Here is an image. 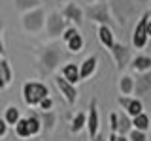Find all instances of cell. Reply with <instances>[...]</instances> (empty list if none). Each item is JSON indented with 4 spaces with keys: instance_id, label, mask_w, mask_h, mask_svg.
I'll return each instance as SVG.
<instances>
[{
    "instance_id": "obj_1",
    "label": "cell",
    "mask_w": 151,
    "mask_h": 141,
    "mask_svg": "<svg viewBox=\"0 0 151 141\" xmlns=\"http://www.w3.org/2000/svg\"><path fill=\"white\" fill-rule=\"evenodd\" d=\"M47 94H49V90L44 83H27L23 87V100L28 105H38Z\"/></svg>"
},
{
    "instance_id": "obj_2",
    "label": "cell",
    "mask_w": 151,
    "mask_h": 141,
    "mask_svg": "<svg viewBox=\"0 0 151 141\" xmlns=\"http://www.w3.org/2000/svg\"><path fill=\"white\" fill-rule=\"evenodd\" d=\"M145 25H147V15H144V17L140 19V23L136 25L134 36H132V43H134L136 49H142V47H145V43H147V40H149L147 32H145Z\"/></svg>"
},
{
    "instance_id": "obj_3",
    "label": "cell",
    "mask_w": 151,
    "mask_h": 141,
    "mask_svg": "<svg viewBox=\"0 0 151 141\" xmlns=\"http://www.w3.org/2000/svg\"><path fill=\"white\" fill-rule=\"evenodd\" d=\"M100 130V122H98V113H96V102H91L89 105V117H87V132L89 137H94Z\"/></svg>"
},
{
    "instance_id": "obj_4",
    "label": "cell",
    "mask_w": 151,
    "mask_h": 141,
    "mask_svg": "<svg viewBox=\"0 0 151 141\" xmlns=\"http://www.w3.org/2000/svg\"><path fill=\"white\" fill-rule=\"evenodd\" d=\"M55 81H57V85H59L60 92L64 94V98H66V100H68L70 103H72V102H76V98H78V92H76L74 85L70 83V81H66V79L63 77V75H59V77H55Z\"/></svg>"
},
{
    "instance_id": "obj_5",
    "label": "cell",
    "mask_w": 151,
    "mask_h": 141,
    "mask_svg": "<svg viewBox=\"0 0 151 141\" xmlns=\"http://www.w3.org/2000/svg\"><path fill=\"white\" fill-rule=\"evenodd\" d=\"M121 105L125 107V113L129 117H136L138 113L144 111V105H142L140 100H130V98H121Z\"/></svg>"
},
{
    "instance_id": "obj_6",
    "label": "cell",
    "mask_w": 151,
    "mask_h": 141,
    "mask_svg": "<svg viewBox=\"0 0 151 141\" xmlns=\"http://www.w3.org/2000/svg\"><path fill=\"white\" fill-rule=\"evenodd\" d=\"M12 83V68L4 58H0V88H6Z\"/></svg>"
},
{
    "instance_id": "obj_7",
    "label": "cell",
    "mask_w": 151,
    "mask_h": 141,
    "mask_svg": "<svg viewBox=\"0 0 151 141\" xmlns=\"http://www.w3.org/2000/svg\"><path fill=\"white\" fill-rule=\"evenodd\" d=\"M94 70H96V56H89L79 68V79H87L89 75H93Z\"/></svg>"
},
{
    "instance_id": "obj_8",
    "label": "cell",
    "mask_w": 151,
    "mask_h": 141,
    "mask_svg": "<svg viewBox=\"0 0 151 141\" xmlns=\"http://www.w3.org/2000/svg\"><path fill=\"white\" fill-rule=\"evenodd\" d=\"M98 40H100V43L104 47H113V43H115V40H113V34H111V30L108 28L106 25H102L100 28H98Z\"/></svg>"
},
{
    "instance_id": "obj_9",
    "label": "cell",
    "mask_w": 151,
    "mask_h": 141,
    "mask_svg": "<svg viewBox=\"0 0 151 141\" xmlns=\"http://www.w3.org/2000/svg\"><path fill=\"white\" fill-rule=\"evenodd\" d=\"M63 77L66 81H70L72 85H76L79 81V68L76 64H66L63 68Z\"/></svg>"
},
{
    "instance_id": "obj_10",
    "label": "cell",
    "mask_w": 151,
    "mask_h": 141,
    "mask_svg": "<svg viewBox=\"0 0 151 141\" xmlns=\"http://www.w3.org/2000/svg\"><path fill=\"white\" fill-rule=\"evenodd\" d=\"M113 55L117 56V64H119V68H125L127 66V60H129V56H130V51L127 49V47H121V45H117V43H113Z\"/></svg>"
},
{
    "instance_id": "obj_11",
    "label": "cell",
    "mask_w": 151,
    "mask_h": 141,
    "mask_svg": "<svg viewBox=\"0 0 151 141\" xmlns=\"http://www.w3.org/2000/svg\"><path fill=\"white\" fill-rule=\"evenodd\" d=\"M132 126L136 130H142V132H147L149 130V117L145 115L144 111L138 113L136 117H132Z\"/></svg>"
},
{
    "instance_id": "obj_12",
    "label": "cell",
    "mask_w": 151,
    "mask_h": 141,
    "mask_svg": "<svg viewBox=\"0 0 151 141\" xmlns=\"http://www.w3.org/2000/svg\"><path fill=\"white\" fill-rule=\"evenodd\" d=\"M132 70H136V72L151 70V58L149 56H136V58L132 60Z\"/></svg>"
},
{
    "instance_id": "obj_13",
    "label": "cell",
    "mask_w": 151,
    "mask_h": 141,
    "mask_svg": "<svg viewBox=\"0 0 151 141\" xmlns=\"http://www.w3.org/2000/svg\"><path fill=\"white\" fill-rule=\"evenodd\" d=\"M15 134L19 137H30V132H28V122L27 119H19L15 122Z\"/></svg>"
},
{
    "instance_id": "obj_14",
    "label": "cell",
    "mask_w": 151,
    "mask_h": 141,
    "mask_svg": "<svg viewBox=\"0 0 151 141\" xmlns=\"http://www.w3.org/2000/svg\"><path fill=\"white\" fill-rule=\"evenodd\" d=\"M66 45H68V49L72 51V53H78L79 49H81V45H83V38L78 34V32H76V34L70 38L68 41H66Z\"/></svg>"
},
{
    "instance_id": "obj_15",
    "label": "cell",
    "mask_w": 151,
    "mask_h": 141,
    "mask_svg": "<svg viewBox=\"0 0 151 141\" xmlns=\"http://www.w3.org/2000/svg\"><path fill=\"white\" fill-rule=\"evenodd\" d=\"M4 120H6L8 124L15 126V122L19 120V109H17V107H8L6 113H4Z\"/></svg>"
},
{
    "instance_id": "obj_16",
    "label": "cell",
    "mask_w": 151,
    "mask_h": 141,
    "mask_svg": "<svg viewBox=\"0 0 151 141\" xmlns=\"http://www.w3.org/2000/svg\"><path fill=\"white\" fill-rule=\"evenodd\" d=\"M83 126H85V113H78V115H76V119L72 120L70 132H72V134H78V132L81 130Z\"/></svg>"
},
{
    "instance_id": "obj_17",
    "label": "cell",
    "mask_w": 151,
    "mask_h": 141,
    "mask_svg": "<svg viewBox=\"0 0 151 141\" xmlns=\"http://www.w3.org/2000/svg\"><path fill=\"white\" fill-rule=\"evenodd\" d=\"M27 122H28V132H30V135L40 134V130H42L40 119H36V117H30V119H27Z\"/></svg>"
},
{
    "instance_id": "obj_18",
    "label": "cell",
    "mask_w": 151,
    "mask_h": 141,
    "mask_svg": "<svg viewBox=\"0 0 151 141\" xmlns=\"http://www.w3.org/2000/svg\"><path fill=\"white\" fill-rule=\"evenodd\" d=\"M132 87H134V81H132V77L130 75H125V77L121 79V92L123 94H130L132 92Z\"/></svg>"
},
{
    "instance_id": "obj_19",
    "label": "cell",
    "mask_w": 151,
    "mask_h": 141,
    "mask_svg": "<svg viewBox=\"0 0 151 141\" xmlns=\"http://www.w3.org/2000/svg\"><path fill=\"white\" fill-rule=\"evenodd\" d=\"M129 130H130V122H129V119H127V117H123V119L119 120V124H117V132H119L121 135H125Z\"/></svg>"
},
{
    "instance_id": "obj_20",
    "label": "cell",
    "mask_w": 151,
    "mask_h": 141,
    "mask_svg": "<svg viewBox=\"0 0 151 141\" xmlns=\"http://www.w3.org/2000/svg\"><path fill=\"white\" fill-rule=\"evenodd\" d=\"M130 139L132 141H145V139H147V137H145V132H142V130H132L130 132Z\"/></svg>"
},
{
    "instance_id": "obj_21",
    "label": "cell",
    "mask_w": 151,
    "mask_h": 141,
    "mask_svg": "<svg viewBox=\"0 0 151 141\" xmlns=\"http://www.w3.org/2000/svg\"><path fill=\"white\" fill-rule=\"evenodd\" d=\"M110 122H111V124H110L111 132H117V124H119V117H117L115 113H111V115H110Z\"/></svg>"
},
{
    "instance_id": "obj_22",
    "label": "cell",
    "mask_w": 151,
    "mask_h": 141,
    "mask_svg": "<svg viewBox=\"0 0 151 141\" xmlns=\"http://www.w3.org/2000/svg\"><path fill=\"white\" fill-rule=\"evenodd\" d=\"M38 105H40V107H42V109H51V105H53V102H51V100H49V96H45V98H44V100H42L40 103H38Z\"/></svg>"
},
{
    "instance_id": "obj_23",
    "label": "cell",
    "mask_w": 151,
    "mask_h": 141,
    "mask_svg": "<svg viewBox=\"0 0 151 141\" xmlns=\"http://www.w3.org/2000/svg\"><path fill=\"white\" fill-rule=\"evenodd\" d=\"M6 130H8V122L4 120V119H0V137L6 134Z\"/></svg>"
},
{
    "instance_id": "obj_24",
    "label": "cell",
    "mask_w": 151,
    "mask_h": 141,
    "mask_svg": "<svg viewBox=\"0 0 151 141\" xmlns=\"http://www.w3.org/2000/svg\"><path fill=\"white\" fill-rule=\"evenodd\" d=\"M76 32H78V30H76V28H68V30L64 32V41H68L70 38H72V36L76 34Z\"/></svg>"
},
{
    "instance_id": "obj_25",
    "label": "cell",
    "mask_w": 151,
    "mask_h": 141,
    "mask_svg": "<svg viewBox=\"0 0 151 141\" xmlns=\"http://www.w3.org/2000/svg\"><path fill=\"white\" fill-rule=\"evenodd\" d=\"M145 32H147V36L151 38V21L147 19V25H145Z\"/></svg>"
},
{
    "instance_id": "obj_26",
    "label": "cell",
    "mask_w": 151,
    "mask_h": 141,
    "mask_svg": "<svg viewBox=\"0 0 151 141\" xmlns=\"http://www.w3.org/2000/svg\"><path fill=\"white\" fill-rule=\"evenodd\" d=\"M115 141H127V137H125V135H121V134H119V135H115Z\"/></svg>"
},
{
    "instance_id": "obj_27",
    "label": "cell",
    "mask_w": 151,
    "mask_h": 141,
    "mask_svg": "<svg viewBox=\"0 0 151 141\" xmlns=\"http://www.w3.org/2000/svg\"><path fill=\"white\" fill-rule=\"evenodd\" d=\"M93 141H106V139H102V135H100V137H98V135H94Z\"/></svg>"
}]
</instances>
